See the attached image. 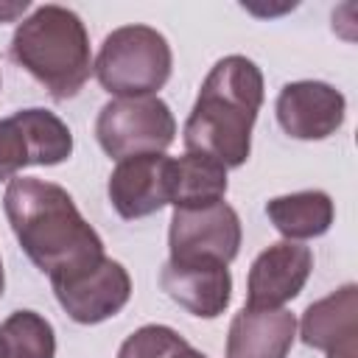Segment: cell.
I'll use <instances>...</instances> for the list:
<instances>
[{
    "instance_id": "cell-1",
    "label": "cell",
    "mask_w": 358,
    "mask_h": 358,
    "mask_svg": "<svg viewBox=\"0 0 358 358\" xmlns=\"http://www.w3.org/2000/svg\"><path fill=\"white\" fill-rule=\"evenodd\" d=\"M3 210L22 252L48 277L76 271L103 257L101 235L84 221L73 196L53 182L36 176L11 179Z\"/></svg>"
},
{
    "instance_id": "cell-2",
    "label": "cell",
    "mask_w": 358,
    "mask_h": 358,
    "mask_svg": "<svg viewBox=\"0 0 358 358\" xmlns=\"http://www.w3.org/2000/svg\"><path fill=\"white\" fill-rule=\"evenodd\" d=\"M263 103V73L246 56H224L207 73L185 123V148L224 168H241L252 151V126Z\"/></svg>"
},
{
    "instance_id": "cell-3",
    "label": "cell",
    "mask_w": 358,
    "mask_h": 358,
    "mask_svg": "<svg viewBox=\"0 0 358 358\" xmlns=\"http://www.w3.org/2000/svg\"><path fill=\"white\" fill-rule=\"evenodd\" d=\"M8 53L56 101L78 95L92 73L90 36L81 17L53 3L39 6L17 25Z\"/></svg>"
},
{
    "instance_id": "cell-4",
    "label": "cell",
    "mask_w": 358,
    "mask_h": 358,
    "mask_svg": "<svg viewBox=\"0 0 358 358\" xmlns=\"http://www.w3.org/2000/svg\"><path fill=\"white\" fill-rule=\"evenodd\" d=\"M171 45L151 25L115 28L92 64L101 87L117 98H145L162 90L171 76Z\"/></svg>"
},
{
    "instance_id": "cell-5",
    "label": "cell",
    "mask_w": 358,
    "mask_h": 358,
    "mask_svg": "<svg viewBox=\"0 0 358 358\" xmlns=\"http://www.w3.org/2000/svg\"><path fill=\"white\" fill-rule=\"evenodd\" d=\"M95 137L101 148L115 159L162 154L176 137V120L168 103L157 95L115 98L101 106Z\"/></svg>"
},
{
    "instance_id": "cell-6",
    "label": "cell",
    "mask_w": 358,
    "mask_h": 358,
    "mask_svg": "<svg viewBox=\"0 0 358 358\" xmlns=\"http://www.w3.org/2000/svg\"><path fill=\"white\" fill-rule=\"evenodd\" d=\"M73 154V134L48 109H20L0 120V182L28 165H59Z\"/></svg>"
},
{
    "instance_id": "cell-7",
    "label": "cell",
    "mask_w": 358,
    "mask_h": 358,
    "mask_svg": "<svg viewBox=\"0 0 358 358\" xmlns=\"http://www.w3.org/2000/svg\"><path fill=\"white\" fill-rule=\"evenodd\" d=\"M50 285L64 313L78 324H98L115 316L131 296L129 271L106 255L76 271L50 277Z\"/></svg>"
},
{
    "instance_id": "cell-8",
    "label": "cell",
    "mask_w": 358,
    "mask_h": 358,
    "mask_svg": "<svg viewBox=\"0 0 358 358\" xmlns=\"http://www.w3.org/2000/svg\"><path fill=\"white\" fill-rule=\"evenodd\" d=\"M168 246L171 260H215L229 266L241 249V218L227 201L173 207Z\"/></svg>"
},
{
    "instance_id": "cell-9",
    "label": "cell",
    "mask_w": 358,
    "mask_h": 358,
    "mask_svg": "<svg viewBox=\"0 0 358 358\" xmlns=\"http://www.w3.org/2000/svg\"><path fill=\"white\" fill-rule=\"evenodd\" d=\"M313 268V252L296 241H280L263 249L252 268L246 282V305L257 310L282 308L291 302L308 282Z\"/></svg>"
},
{
    "instance_id": "cell-10",
    "label": "cell",
    "mask_w": 358,
    "mask_h": 358,
    "mask_svg": "<svg viewBox=\"0 0 358 358\" xmlns=\"http://www.w3.org/2000/svg\"><path fill=\"white\" fill-rule=\"evenodd\" d=\"M109 201L120 218H145L171 204V157L140 154L117 159L106 185Z\"/></svg>"
},
{
    "instance_id": "cell-11",
    "label": "cell",
    "mask_w": 358,
    "mask_h": 358,
    "mask_svg": "<svg viewBox=\"0 0 358 358\" xmlns=\"http://www.w3.org/2000/svg\"><path fill=\"white\" fill-rule=\"evenodd\" d=\"M347 101L324 81H291L277 95V120L296 140H324L344 123Z\"/></svg>"
},
{
    "instance_id": "cell-12",
    "label": "cell",
    "mask_w": 358,
    "mask_h": 358,
    "mask_svg": "<svg viewBox=\"0 0 358 358\" xmlns=\"http://www.w3.org/2000/svg\"><path fill=\"white\" fill-rule=\"evenodd\" d=\"M162 291L179 302L187 313L215 319L227 310L232 296V277L224 263L215 260H171L159 271Z\"/></svg>"
},
{
    "instance_id": "cell-13",
    "label": "cell",
    "mask_w": 358,
    "mask_h": 358,
    "mask_svg": "<svg viewBox=\"0 0 358 358\" xmlns=\"http://www.w3.org/2000/svg\"><path fill=\"white\" fill-rule=\"evenodd\" d=\"M355 338L358 288L352 282L308 305L302 313V341L313 350H324L327 358H355Z\"/></svg>"
},
{
    "instance_id": "cell-14",
    "label": "cell",
    "mask_w": 358,
    "mask_h": 358,
    "mask_svg": "<svg viewBox=\"0 0 358 358\" xmlns=\"http://www.w3.org/2000/svg\"><path fill=\"white\" fill-rule=\"evenodd\" d=\"M296 338V319L282 308L235 313L227 333V358H285Z\"/></svg>"
},
{
    "instance_id": "cell-15",
    "label": "cell",
    "mask_w": 358,
    "mask_h": 358,
    "mask_svg": "<svg viewBox=\"0 0 358 358\" xmlns=\"http://www.w3.org/2000/svg\"><path fill=\"white\" fill-rule=\"evenodd\" d=\"M266 215L288 241L319 238L333 224V199L324 190H299L271 199Z\"/></svg>"
},
{
    "instance_id": "cell-16",
    "label": "cell",
    "mask_w": 358,
    "mask_h": 358,
    "mask_svg": "<svg viewBox=\"0 0 358 358\" xmlns=\"http://www.w3.org/2000/svg\"><path fill=\"white\" fill-rule=\"evenodd\" d=\"M227 168L207 154L187 151L171 159V204L173 207H201L224 201Z\"/></svg>"
},
{
    "instance_id": "cell-17",
    "label": "cell",
    "mask_w": 358,
    "mask_h": 358,
    "mask_svg": "<svg viewBox=\"0 0 358 358\" xmlns=\"http://www.w3.org/2000/svg\"><path fill=\"white\" fill-rule=\"evenodd\" d=\"M56 336L36 310H14L0 324V358H53Z\"/></svg>"
},
{
    "instance_id": "cell-18",
    "label": "cell",
    "mask_w": 358,
    "mask_h": 358,
    "mask_svg": "<svg viewBox=\"0 0 358 358\" xmlns=\"http://www.w3.org/2000/svg\"><path fill=\"white\" fill-rule=\"evenodd\" d=\"M185 347H190L173 327L165 324H145L140 330H134L123 344L117 358H173L176 352H182Z\"/></svg>"
},
{
    "instance_id": "cell-19",
    "label": "cell",
    "mask_w": 358,
    "mask_h": 358,
    "mask_svg": "<svg viewBox=\"0 0 358 358\" xmlns=\"http://www.w3.org/2000/svg\"><path fill=\"white\" fill-rule=\"evenodd\" d=\"M25 8H28L25 0H22V3H11V6H0V22H3V20H14V17L22 14Z\"/></svg>"
},
{
    "instance_id": "cell-20",
    "label": "cell",
    "mask_w": 358,
    "mask_h": 358,
    "mask_svg": "<svg viewBox=\"0 0 358 358\" xmlns=\"http://www.w3.org/2000/svg\"><path fill=\"white\" fill-rule=\"evenodd\" d=\"M173 358H207L204 352H199V350H193V347H185L182 352H176Z\"/></svg>"
},
{
    "instance_id": "cell-21",
    "label": "cell",
    "mask_w": 358,
    "mask_h": 358,
    "mask_svg": "<svg viewBox=\"0 0 358 358\" xmlns=\"http://www.w3.org/2000/svg\"><path fill=\"white\" fill-rule=\"evenodd\" d=\"M3 282H6V277H3V260H0V296H3Z\"/></svg>"
}]
</instances>
